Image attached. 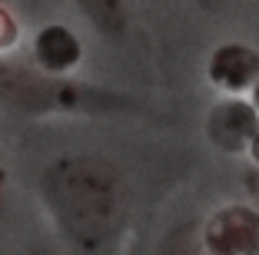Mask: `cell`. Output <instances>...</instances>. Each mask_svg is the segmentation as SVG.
Instances as JSON below:
<instances>
[{"mask_svg": "<svg viewBox=\"0 0 259 255\" xmlns=\"http://www.w3.org/2000/svg\"><path fill=\"white\" fill-rule=\"evenodd\" d=\"M47 206L60 229L83 248H100L123 225V176L103 156H63L44 176Z\"/></svg>", "mask_w": 259, "mask_h": 255, "instance_id": "6da1fadb", "label": "cell"}, {"mask_svg": "<svg viewBox=\"0 0 259 255\" xmlns=\"http://www.w3.org/2000/svg\"><path fill=\"white\" fill-rule=\"evenodd\" d=\"M0 93L27 113H113L130 110L126 96L100 86H83L60 76H37L27 70H0Z\"/></svg>", "mask_w": 259, "mask_h": 255, "instance_id": "7a4b0ae2", "label": "cell"}, {"mask_svg": "<svg viewBox=\"0 0 259 255\" xmlns=\"http://www.w3.org/2000/svg\"><path fill=\"white\" fill-rule=\"evenodd\" d=\"M199 248L203 255H259V209L220 206L199 229Z\"/></svg>", "mask_w": 259, "mask_h": 255, "instance_id": "3957f363", "label": "cell"}, {"mask_svg": "<svg viewBox=\"0 0 259 255\" xmlns=\"http://www.w3.org/2000/svg\"><path fill=\"white\" fill-rule=\"evenodd\" d=\"M259 133V113L252 110L249 99L243 96H229L223 103H216L209 110L206 120V136L209 143L223 152H246L249 143Z\"/></svg>", "mask_w": 259, "mask_h": 255, "instance_id": "277c9868", "label": "cell"}, {"mask_svg": "<svg viewBox=\"0 0 259 255\" xmlns=\"http://www.w3.org/2000/svg\"><path fill=\"white\" fill-rule=\"evenodd\" d=\"M206 76L213 86L226 90L229 96L252 90V83L259 80V50L246 43H223L213 50L209 63H206Z\"/></svg>", "mask_w": 259, "mask_h": 255, "instance_id": "5b68a950", "label": "cell"}, {"mask_svg": "<svg viewBox=\"0 0 259 255\" xmlns=\"http://www.w3.org/2000/svg\"><path fill=\"white\" fill-rule=\"evenodd\" d=\"M33 57H37L40 70L47 76H63L80 63L83 57V43L70 27L63 23H50L33 37Z\"/></svg>", "mask_w": 259, "mask_h": 255, "instance_id": "8992f818", "label": "cell"}, {"mask_svg": "<svg viewBox=\"0 0 259 255\" xmlns=\"http://www.w3.org/2000/svg\"><path fill=\"white\" fill-rule=\"evenodd\" d=\"M73 4L83 10V17L103 37L123 40V33H126V0H73Z\"/></svg>", "mask_w": 259, "mask_h": 255, "instance_id": "52a82bcc", "label": "cell"}, {"mask_svg": "<svg viewBox=\"0 0 259 255\" xmlns=\"http://www.w3.org/2000/svg\"><path fill=\"white\" fill-rule=\"evenodd\" d=\"M14 43H17V20L0 7V50H7Z\"/></svg>", "mask_w": 259, "mask_h": 255, "instance_id": "ba28073f", "label": "cell"}, {"mask_svg": "<svg viewBox=\"0 0 259 255\" xmlns=\"http://www.w3.org/2000/svg\"><path fill=\"white\" fill-rule=\"evenodd\" d=\"M246 152L252 156V163H259V133H256V139L249 143V149H246Z\"/></svg>", "mask_w": 259, "mask_h": 255, "instance_id": "9c48e42d", "label": "cell"}, {"mask_svg": "<svg viewBox=\"0 0 259 255\" xmlns=\"http://www.w3.org/2000/svg\"><path fill=\"white\" fill-rule=\"evenodd\" d=\"M249 103H252V110H256V113H259V80H256V83H252V99H249Z\"/></svg>", "mask_w": 259, "mask_h": 255, "instance_id": "30bf717a", "label": "cell"}, {"mask_svg": "<svg viewBox=\"0 0 259 255\" xmlns=\"http://www.w3.org/2000/svg\"><path fill=\"white\" fill-rule=\"evenodd\" d=\"M0 212H4V169H0Z\"/></svg>", "mask_w": 259, "mask_h": 255, "instance_id": "8fae6325", "label": "cell"}, {"mask_svg": "<svg viewBox=\"0 0 259 255\" xmlns=\"http://www.w3.org/2000/svg\"><path fill=\"white\" fill-rule=\"evenodd\" d=\"M199 4H209V7H216V4H229V0H199Z\"/></svg>", "mask_w": 259, "mask_h": 255, "instance_id": "7c38bea8", "label": "cell"}]
</instances>
